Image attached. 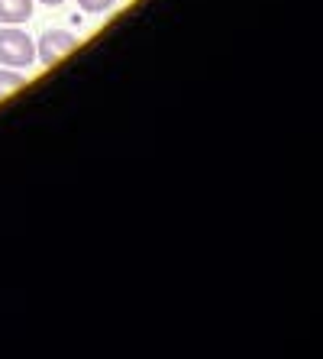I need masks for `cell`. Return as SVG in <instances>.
<instances>
[{"label": "cell", "instance_id": "6da1fadb", "mask_svg": "<svg viewBox=\"0 0 323 359\" xmlns=\"http://www.w3.org/2000/svg\"><path fill=\"white\" fill-rule=\"evenodd\" d=\"M33 62H36V46L23 29H17V26L0 29V65L23 72V68H29Z\"/></svg>", "mask_w": 323, "mask_h": 359}, {"label": "cell", "instance_id": "7a4b0ae2", "mask_svg": "<svg viewBox=\"0 0 323 359\" xmlns=\"http://www.w3.org/2000/svg\"><path fill=\"white\" fill-rule=\"evenodd\" d=\"M75 49H78V39L68 33V29H49V33L39 39L36 55H39L42 65H55V62H62L65 55H71Z\"/></svg>", "mask_w": 323, "mask_h": 359}, {"label": "cell", "instance_id": "3957f363", "mask_svg": "<svg viewBox=\"0 0 323 359\" xmlns=\"http://www.w3.org/2000/svg\"><path fill=\"white\" fill-rule=\"evenodd\" d=\"M33 17V0H0V23L20 26Z\"/></svg>", "mask_w": 323, "mask_h": 359}, {"label": "cell", "instance_id": "277c9868", "mask_svg": "<svg viewBox=\"0 0 323 359\" xmlns=\"http://www.w3.org/2000/svg\"><path fill=\"white\" fill-rule=\"evenodd\" d=\"M26 84V75H20L17 68H0V100L10 97L13 91H20Z\"/></svg>", "mask_w": 323, "mask_h": 359}, {"label": "cell", "instance_id": "5b68a950", "mask_svg": "<svg viewBox=\"0 0 323 359\" xmlns=\"http://www.w3.org/2000/svg\"><path fill=\"white\" fill-rule=\"evenodd\" d=\"M116 0H78V7L84 10V13H104V10H110Z\"/></svg>", "mask_w": 323, "mask_h": 359}, {"label": "cell", "instance_id": "8992f818", "mask_svg": "<svg viewBox=\"0 0 323 359\" xmlns=\"http://www.w3.org/2000/svg\"><path fill=\"white\" fill-rule=\"evenodd\" d=\"M39 4H46V7H58V4H65V0H39Z\"/></svg>", "mask_w": 323, "mask_h": 359}]
</instances>
